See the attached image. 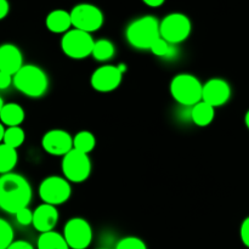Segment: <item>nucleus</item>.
Returning <instances> with one entry per match:
<instances>
[{"label": "nucleus", "mask_w": 249, "mask_h": 249, "mask_svg": "<svg viewBox=\"0 0 249 249\" xmlns=\"http://www.w3.org/2000/svg\"><path fill=\"white\" fill-rule=\"evenodd\" d=\"M72 195V187L65 177L51 175L45 178L39 186V196L44 203L60 206L66 203Z\"/></svg>", "instance_id": "nucleus-8"}, {"label": "nucleus", "mask_w": 249, "mask_h": 249, "mask_svg": "<svg viewBox=\"0 0 249 249\" xmlns=\"http://www.w3.org/2000/svg\"><path fill=\"white\" fill-rule=\"evenodd\" d=\"M150 51L152 53H155L158 57H172L175 55V48L173 44H170L169 41L165 40L164 38L160 36L155 43L152 44V46L150 48Z\"/></svg>", "instance_id": "nucleus-24"}, {"label": "nucleus", "mask_w": 249, "mask_h": 249, "mask_svg": "<svg viewBox=\"0 0 249 249\" xmlns=\"http://www.w3.org/2000/svg\"><path fill=\"white\" fill-rule=\"evenodd\" d=\"M0 121L7 126L19 125L24 121V109L18 104H5L0 111Z\"/></svg>", "instance_id": "nucleus-18"}, {"label": "nucleus", "mask_w": 249, "mask_h": 249, "mask_svg": "<svg viewBox=\"0 0 249 249\" xmlns=\"http://www.w3.org/2000/svg\"><path fill=\"white\" fill-rule=\"evenodd\" d=\"M14 85L26 96L38 99L48 91L49 77L39 66L23 65L14 74Z\"/></svg>", "instance_id": "nucleus-2"}, {"label": "nucleus", "mask_w": 249, "mask_h": 249, "mask_svg": "<svg viewBox=\"0 0 249 249\" xmlns=\"http://www.w3.org/2000/svg\"><path fill=\"white\" fill-rule=\"evenodd\" d=\"M142 1L150 7H158L160 6V5H163V2H164L165 0H142Z\"/></svg>", "instance_id": "nucleus-32"}, {"label": "nucleus", "mask_w": 249, "mask_h": 249, "mask_svg": "<svg viewBox=\"0 0 249 249\" xmlns=\"http://www.w3.org/2000/svg\"><path fill=\"white\" fill-rule=\"evenodd\" d=\"M95 40L89 32L73 28L63 34L61 39V49L67 57L73 60H83L92 53Z\"/></svg>", "instance_id": "nucleus-5"}, {"label": "nucleus", "mask_w": 249, "mask_h": 249, "mask_svg": "<svg viewBox=\"0 0 249 249\" xmlns=\"http://www.w3.org/2000/svg\"><path fill=\"white\" fill-rule=\"evenodd\" d=\"M245 123H246V126L249 129V109L247 111V113H246L245 116Z\"/></svg>", "instance_id": "nucleus-34"}, {"label": "nucleus", "mask_w": 249, "mask_h": 249, "mask_svg": "<svg viewBox=\"0 0 249 249\" xmlns=\"http://www.w3.org/2000/svg\"><path fill=\"white\" fill-rule=\"evenodd\" d=\"M32 199V187L28 180L16 173L0 177V208L9 214H16L28 207Z\"/></svg>", "instance_id": "nucleus-1"}, {"label": "nucleus", "mask_w": 249, "mask_h": 249, "mask_svg": "<svg viewBox=\"0 0 249 249\" xmlns=\"http://www.w3.org/2000/svg\"><path fill=\"white\" fill-rule=\"evenodd\" d=\"M125 65H105L92 72L90 84L99 92H111L121 85Z\"/></svg>", "instance_id": "nucleus-10"}, {"label": "nucleus", "mask_w": 249, "mask_h": 249, "mask_svg": "<svg viewBox=\"0 0 249 249\" xmlns=\"http://www.w3.org/2000/svg\"><path fill=\"white\" fill-rule=\"evenodd\" d=\"M202 92L203 84L194 74L180 73L170 82V94L173 99L184 106H194L202 101Z\"/></svg>", "instance_id": "nucleus-4"}, {"label": "nucleus", "mask_w": 249, "mask_h": 249, "mask_svg": "<svg viewBox=\"0 0 249 249\" xmlns=\"http://www.w3.org/2000/svg\"><path fill=\"white\" fill-rule=\"evenodd\" d=\"M23 66L21 50L14 44L0 45V71L14 75Z\"/></svg>", "instance_id": "nucleus-15"}, {"label": "nucleus", "mask_w": 249, "mask_h": 249, "mask_svg": "<svg viewBox=\"0 0 249 249\" xmlns=\"http://www.w3.org/2000/svg\"><path fill=\"white\" fill-rule=\"evenodd\" d=\"M192 31V23L189 17L180 12L167 15L160 22V36L170 44H180L186 40Z\"/></svg>", "instance_id": "nucleus-6"}, {"label": "nucleus", "mask_w": 249, "mask_h": 249, "mask_svg": "<svg viewBox=\"0 0 249 249\" xmlns=\"http://www.w3.org/2000/svg\"><path fill=\"white\" fill-rule=\"evenodd\" d=\"M9 2H7V0H0V19L5 18V17L7 16V14H9Z\"/></svg>", "instance_id": "nucleus-31"}, {"label": "nucleus", "mask_w": 249, "mask_h": 249, "mask_svg": "<svg viewBox=\"0 0 249 249\" xmlns=\"http://www.w3.org/2000/svg\"><path fill=\"white\" fill-rule=\"evenodd\" d=\"M14 242V230L6 220L0 218V249H6Z\"/></svg>", "instance_id": "nucleus-25"}, {"label": "nucleus", "mask_w": 249, "mask_h": 249, "mask_svg": "<svg viewBox=\"0 0 249 249\" xmlns=\"http://www.w3.org/2000/svg\"><path fill=\"white\" fill-rule=\"evenodd\" d=\"M36 246H38V249H71L65 236L53 230L41 232Z\"/></svg>", "instance_id": "nucleus-19"}, {"label": "nucleus", "mask_w": 249, "mask_h": 249, "mask_svg": "<svg viewBox=\"0 0 249 249\" xmlns=\"http://www.w3.org/2000/svg\"><path fill=\"white\" fill-rule=\"evenodd\" d=\"M16 220L19 225L28 226L33 223V212L28 208V207H24V208L19 209L16 214Z\"/></svg>", "instance_id": "nucleus-27"}, {"label": "nucleus", "mask_w": 249, "mask_h": 249, "mask_svg": "<svg viewBox=\"0 0 249 249\" xmlns=\"http://www.w3.org/2000/svg\"><path fill=\"white\" fill-rule=\"evenodd\" d=\"M6 249H34L33 246L27 241H14Z\"/></svg>", "instance_id": "nucleus-30"}, {"label": "nucleus", "mask_w": 249, "mask_h": 249, "mask_svg": "<svg viewBox=\"0 0 249 249\" xmlns=\"http://www.w3.org/2000/svg\"><path fill=\"white\" fill-rule=\"evenodd\" d=\"M24 139H26V134L19 125L9 126L5 130L4 143L11 146V147L18 148L24 142Z\"/></svg>", "instance_id": "nucleus-23"}, {"label": "nucleus", "mask_w": 249, "mask_h": 249, "mask_svg": "<svg viewBox=\"0 0 249 249\" xmlns=\"http://www.w3.org/2000/svg\"><path fill=\"white\" fill-rule=\"evenodd\" d=\"M41 146L49 155L63 157L73 148V138L68 131L62 129H53L44 134Z\"/></svg>", "instance_id": "nucleus-12"}, {"label": "nucleus", "mask_w": 249, "mask_h": 249, "mask_svg": "<svg viewBox=\"0 0 249 249\" xmlns=\"http://www.w3.org/2000/svg\"><path fill=\"white\" fill-rule=\"evenodd\" d=\"M116 249H147V246L135 236H129V237H124L117 243Z\"/></svg>", "instance_id": "nucleus-26"}, {"label": "nucleus", "mask_w": 249, "mask_h": 249, "mask_svg": "<svg viewBox=\"0 0 249 249\" xmlns=\"http://www.w3.org/2000/svg\"><path fill=\"white\" fill-rule=\"evenodd\" d=\"M71 18L74 28L82 31L92 32L99 31L104 24V14L97 6L91 4H78L71 11Z\"/></svg>", "instance_id": "nucleus-9"}, {"label": "nucleus", "mask_w": 249, "mask_h": 249, "mask_svg": "<svg viewBox=\"0 0 249 249\" xmlns=\"http://www.w3.org/2000/svg\"><path fill=\"white\" fill-rule=\"evenodd\" d=\"M14 83V75L0 71V90H6Z\"/></svg>", "instance_id": "nucleus-29"}, {"label": "nucleus", "mask_w": 249, "mask_h": 249, "mask_svg": "<svg viewBox=\"0 0 249 249\" xmlns=\"http://www.w3.org/2000/svg\"><path fill=\"white\" fill-rule=\"evenodd\" d=\"M46 28L51 32V33L56 34H65L71 29L72 24V18H71V12L66 11V10L57 9L51 11L50 14L46 16L45 19Z\"/></svg>", "instance_id": "nucleus-16"}, {"label": "nucleus", "mask_w": 249, "mask_h": 249, "mask_svg": "<svg viewBox=\"0 0 249 249\" xmlns=\"http://www.w3.org/2000/svg\"><path fill=\"white\" fill-rule=\"evenodd\" d=\"M62 173L70 182L79 184L85 181L91 173V160L89 155L72 148L67 155L63 156Z\"/></svg>", "instance_id": "nucleus-7"}, {"label": "nucleus", "mask_w": 249, "mask_h": 249, "mask_svg": "<svg viewBox=\"0 0 249 249\" xmlns=\"http://www.w3.org/2000/svg\"><path fill=\"white\" fill-rule=\"evenodd\" d=\"M215 117V107L207 104L203 100L197 102L192 106L191 109V119L194 123L198 126H207L214 121Z\"/></svg>", "instance_id": "nucleus-17"}, {"label": "nucleus", "mask_w": 249, "mask_h": 249, "mask_svg": "<svg viewBox=\"0 0 249 249\" xmlns=\"http://www.w3.org/2000/svg\"><path fill=\"white\" fill-rule=\"evenodd\" d=\"M4 135H5L4 125H2L1 123H0V142H1V141H4Z\"/></svg>", "instance_id": "nucleus-33"}, {"label": "nucleus", "mask_w": 249, "mask_h": 249, "mask_svg": "<svg viewBox=\"0 0 249 249\" xmlns=\"http://www.w3.org/2000/svg\"><path fill=\"white\" fill-rule=\"evenodd\" d=\"M116 53V48L114 44L108 39H99L95 40L94 49H92V57L100 62H106L111 60Z\"/></svg>", "instance_id": "nucleus-21"}, {"label": "nucleus", "mask_w": 249, "mask_h": 249, "mask_svg": "<svg viewBox=\"0 0 249 249\" xmlns=\"http://www.w3.org/2000/svg\"><path fill=\"white\" fill-rule=\"evenodd\" d=\"M160 36V21L155 16H142L134 19L125 31V38L133 48L150 50L152 44Z\"/></svg>", "instance_id": "nucleus-3"}, {"label": "nucleus", "mask_w": 249, "mask_h": 249, "mask_svg": "<svg viewBox=\"0 0 249 249\" xmlns=\"http://www.w3.org/2000/svg\"><path fill=\"white\" fill-rule=\"evenodd\" d=\"M231 97V87L221 78H212L203 84L202 100L213 107L225 105Z\"/></svg>", "instance_id": "nucleus-13"}, {"label": "nucleus", "mask_w": 249, "mask_h": 249, "mask_svg": "<svg viewBox=\"0 0 249 249\" xmlns=\"http://www.w3.org/2000/svg\"><path fill=\"white\" fill-rule=\"evenodd\" d=\"M16 150L6 143H0V174L10 173L16 167L18 160Z\"/></svg>", "instance_id": "nucleus-20"}, {"label": "nucleus", "mask_w": 249, "mask_h": 249, "mask_svg": "<svg viewBox=\"0 0 249 249\" xmlns=\"http://www.w3.org/2000/svg\"><path fill=\"white\" fill-rule=\"evenodd\" d=\"M58 221V211L56 206L49 203H43L36 208L33 212V223L36 231L39 232H48L55 229Z\"/></svg>", "instance_id": "nucleus-14"}, {"label": "nucleus", "mask_w": 249, "mask_h": 249, "mask_svg": "<svg viewBox=\"0 0 249 249\" xmlns=\"http://www.w3.org/2000/svg\"><path fill=\"white\" fill-rule=\"evenodd\" d=\"M96 146V139H95L94 134L90 133L88 130L79 131L77 135L73 138V148L84 152L89 155Z\"/></svg>", "instance_id": "nucleus-22"}, {"label": "nucleus", "mask_w": 249, "mask_h": 249, "mask_svg": "<svg viewBox=\"0 0 249 249\" xmlns=\"http://www.w3.org/2000/svg\"><path fill=\"white\" fill-rule=\"evenodd\" d=\"M4 101H2V99H1V96H0V111H1V108H2V106H4Z\"/></svg>", "instance_id": "nucleus-35"}, {"label": "nucleus", "mask_w": 249, "mask_h": 249, "mask_svg": "<svg viewBox=\"0 0 249 249\" xmlns=\"http://www.w3.org/2000/svg\"><path fill=\"white\" fill-rule=\"evenodd\" d=\"M63 236L71 249H87L92 241V229L83 218H72L63 228Z\"/></svg>", "instance_id": "nucleus-11"}, {"label": "nucleus", "mask_w": 249, "mask_h": 249, "mask_svg": "<svg viewBox=\"0 0 249 249\" xmlns=\"http://www.w3.org/2000/svg\"><path fill=\"white\" fill-rule=\"evenodd\" d=\"M240 236L243 245L247 248H249V216H247V218L242 221V225H241L240 229Z\"/></svg>", "instance_id": "nucleus-28"}]
</instances>
